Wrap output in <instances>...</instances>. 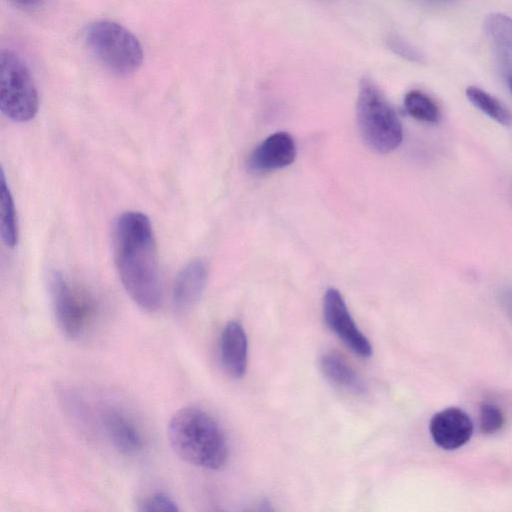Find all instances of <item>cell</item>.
Listing matches in <instances>:
<instances>
[{"label": "cell", "mask_w": 512, "mask_h": 512, "mask_svg": "<svg viewBox=\"0 0 512 512\" xmlns=\"http://www.w3.org/2000/svg\"><path fill=\"white\" fill-rule=\"evenodd\" d=\"M296 156V146L292 136L277 132L263 140L251 153L248 166L257 172H267L290 165Z\"/></svg>", "instance_id": "9c48e42d"}, {"label": "cell", "mask_w": 512, "mask_h": 512, "mask_svg": "<svg viewBox=\"0 0 512 512\" xmlns=\"http://www.w3.org/2000/svg\"><path fill=\"white\" fill-rule=\"evenodd\" d=\"M208 270L202 259L189 261L177 274L172 300L174 307L180 311H188L200 300L207 283Z\"/></svg>", "instance_id": "8fae6325"}, {"label": "cell", "mask_w": 512, "mask_h": 512, "mask_svg": "<svg viewBox=\"0 0 512 512\" xmlns=\"http://www.w3.org/2000/svg\"><path fill=\"white\" fill-rule=\"evenodd\" d=\"M506 82H507L508 88L512 94V78L506 79Z\"/></svg>", "instance_id": "603a6c76"}, {"label": "cell", "mask_w": 512, "mask_h": 512, "mask_svg": "<svg viewBox=\"0 0 512 512\" xmlns=\"http://www.w3.org/2000/svg\"><path fill=\"white\" fill-rule=\"evenodd\" d=\"M466 96L477 109L488 117L501 125H512L511 112L498 99L486 91L475 86H469L466 89Z\"/></svg>", "instance_id": "2e32d148"}, {"label": "cell", "mask_w": 512, "mask_h": 512, "mask_svg": "<svg viewBox=\"0 0 512 512\" xmlns=\"http://www.w3.org/2000/svg\"><path fill=\"white\" fill-rule=\"evenodd\" d=\"M168 438L183 461L210 470L222 468L228 460V444L217 421L197 407H183L170 419Z\"/></svg>", "instance_id": "7a4b0ae2"}, {"label": "cell", "mask_w": 512, "mask_h": 512, "mask_svg": "<svg viewBox=\"0 0 512 512\" xmlns=\"http://www.w3.org/2000/svg\"><path fill=\"white\" fill-rule=\"evenodd\" d=\"M423 1L442 3V2H449V1H452V0H423Z\"/></svg>", "instance_id": "cb8c5ba5"}, {"label": "cell", "mask_w": 512, "mask_h": 512, "mask_svg": "<svg viewBox=\"0 0 512 512\" xmlns=\"http://www.w3.org/2000/svg\"><path fill=\"white\" fill-rule=\"evenodd\" d=\"M113 249L115 265L127 294L141 309L158 310L163 292L149 218L138 211L121 214L114 225Z\"/></svg>", "instance_id": "6da1fadb"}, {"label": "cell", "mask_w": 512, "mask_h": 512, "mask_svg": "<svg viewBox=\"0 0 512 512\" xmlns=\"http://www.w3.org/2000/svg\"><path fill=\"white\" fill-rule=\"evenodd\" d=\"M86 43L96 58L114 75L133 74L143 62V49L134 34L108 20L92 23L85 32Z\"/></svg>", "instance_id": "277c9868"}, {"label": "cell", "mask_w": 512, "mask_h": 512, "mask_svg": "<svg viewBox=\"0 0 512 512\" xmlns=\"http://www.w3.org/2000/svg\"><path fill=\"white\" fill-rule=\"evenodd\" d=\"M480 428L485 434L498 432L504 424L502 411L494 404H484L480 408Z\"/></svg>", "instance_id": "ac0fdd59"}, {"label": "cell", "mask_w": 512, "mask_h": 512, "mask_svg": "<svg viewBox=\"0 0 512 512\" xmlns=\"http://www.w3.org/2000/svg\"><path fill=\"white\" fill-rule=\"evenodd\" d=\"M100 422L106 437L119 452L132 455L142 450V435L124 412L115 407H105L100 412Z\"/></svg>", "instance_id": "30bf717a"}, {"label": "cell", "mask_w": 512, "mask_h": 512, "mask_svg": "<svg viewBox=\"0 0 512 512\" xmlns=\"http://www.w3.org/2000/svg\"><path fill=\"white\" fill-rule=\"evenodd\" d=\"M220 360L225 371L233 378L245 375L248 360V341L243 326L230 321L220 337Z\"/></svg>", "instance_id": "7c38bea8"}, {"label": "cell", "mask_w": 512, "mask_h": 512, "mask_svg": "<svg viewBox=\"0 0 512 512\" xmlns=\"http://www.w3.org/2000/svg\"><path fill=\"white\" fill-rule=\"evenodd\" d=\"M323 313L328 327L357 355L368 358L373 349L370 341L354 322L341 293L335 288L326 290Z\"/></svg>", "instance_id": "52a82bcc"}, {"label": "cell", "mask_w": 512, "mask_h": 512, "mask_svg": "<svg viewBox=\"0 0 512 512\" xmlns=\"http://www.w3.org/2000/svg\"><path fill=\"white\" fill-rule=\"evenodd\" d=\"M0 233L6 246L13 248L18 243V220L14 200L6 182L4 171H1L0 186Z\"/></svg>", "instance_id": "9a60e30c"}, {"label": "cell", "mask_w": 512, "mask_h": 512, "mask_svg": "<svg viewBox=\"0 0 512 512\" xmlns=\"http://www.w3.org/2000/svg\"><path fill=\"white\" fill-rule=\"evenodd\" d=\"M429 430L436 445L446 450H454L469 441L473 433V423L463 410L451 407L432 417Z\"/></svg>", "instance_id": "ba28073f"}, {"label": "cell", "mask_w": 512, "mask_h": 512, "mask_svg": "<svg viewBox=\"0 0 512 512\" xmlns=\"http://www.w3.org/2000/svg\"><path fill=\"white\" fill-rule=\"evenodd\" d=\"M49 293L54 318L62 334L72 340L84 336L96 315L94 299L58 271L50 276Z\"/></svg>", "instance_id": "8992f818"}, {"label": "cell", "mask_w": 512, "mask_h": 512, "mask_svg": "<svg viewBox=\"0 0 512 512\" xmlns=\"http://www.w3.org/2000/svg\"><path fill=\"white\" fill-rule=\"evenodd\" d=\"M407 113L422 122L437 123L440 110L431 97L419 90L409 91L404 98Z\"/></svg>", "instance_id": "e0dca14e"}, {"label": "cell", "mask_w": 512, "mask_h": 512, "mask_svg": "<svg viewBox=\"0 0 512 512\" xmlns=\"http://www.w3.org/2000/svg\"><path fill=\"white\" fill-rule=\"evenodd\" d=\"M320 368L324 376L334 385L354 394L366 391L365 383L353 367L337 352L322 355Z\"/></svg>", "instance_id": "5bb4252c"}, {"label": "cell", "mask_w": 512, "mask_h": 512, "mask_svg": "<svg viewBox=\"0 0 512 512\" xmlns=\"http://www.w3.org/2000/svg\"><path fill=\"white\" fill-rule=\"evenodd\" d=\"M388 46L396 54L407 60L420 63L424 61V56L419 50L399 37H391L388 40Z\"/></svg>", "instance_id": "ffe728a7"}, {"label": "cell", "mask_w": 512, "mask_h": 512, "mask_svg": "<svg viewBox=\"0 0 512 512\" xmlns=\"http://www.w3.org/2000/svg\"><path fill=\"white\" fill-rule=\"evenodd\" d=\"M16 7L25 9V10H33L39 8L44 0H10Z\"/></svg>", "instance_id": "7402d4cb"}, {"label": "cell", "mask_w": 512, "mask_h": 512, "mask_svg": "<svg viewBox=\"0 0 512 512\" xmlns=\"http://www.w3.org/2000/svg\"><path fill=\"white\" fill-rule=\"evenodd\" d=\"M357 122L365 143L378 153H389L402 142L401 122L378 86L368 77L359 85Z\"/></svg>", "instance_id": "3957f363"}, {"label": "cell", "mask_w": 512, "mask_h": 512, "mask_svg": "<svg viewBox=\"0 0 512 512\" xmlns=\"http://www.w3.org/2000/svg\"><path fill=\"white\" fill-rule=\"evenodd\" d=\"M140 511H162V512H176L179 510L175 500L166 493H155L147 497L140 504Z\"/></svg>", "instance_id": "d6986e66"}, {"label": "cell", "mask_w": 512, "mask_h": 512, "mask_svg": "<svg viewBox=\"0 0 512 512\" xmlns=\"http://www.w3.org/2000/svg\"><path fill=\"white\" fill-rule=\"evenodd\" d=\"M0 109L14 122L33 119L39 107V99L30 70L15 52L2 50L0 56Z\"/></svg>", "instance_id": "5b68a950"}, {"label": "cell", "mask_w": 512, "mask_h": 512, "mask_svg": "<svg viewBox=\"0 0 512 512\" xmlns=\"http://www.w3.org/2000/svg\"><path fill=\"white\" fill-rule=\"evenodd\" d=\"M500 300L508 315L512 319V288L504 289L500 293Z\"/></svg>", "instance_id": "44dd1931"}, {"label": "cell", "mask_w": 512, "mask_h": 512, "mask_svg": "<svg viewBox=\"0 0 512 512\" xmlns=\"http://www.w3.org/2000/svg\"><path fill=\"white\" fill-rule=\"evenodd\" d=\"M484 26L505 78H512V18L493 13L487 16Z\"/></svg>", "instance_id": "4fadbf2b"}]
</instances>
